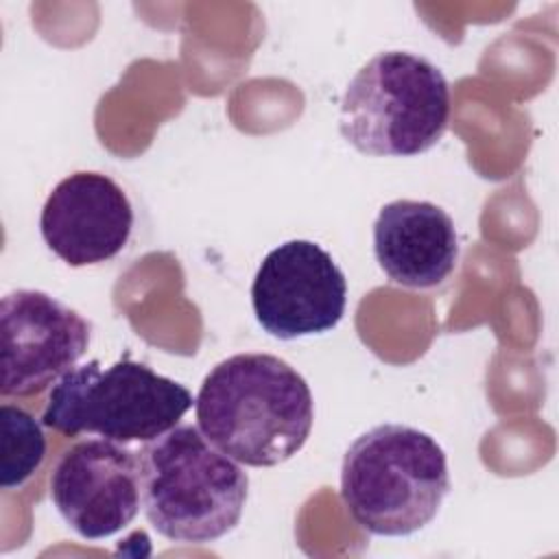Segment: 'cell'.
I'll use <instances>...</instances> for the list:
<instances>
[{
    "instance_id": "9",
    "label": "cell",
    "mask_w": 559,
    "mask_h": 559,
    "mask_svg": "<svg viewBox=\"0 0 559 559\" xmlns=\"http://www.w3.org/2000/svg\"><path fill=\"white\" fill-rule=\"evenodd\" d=\"M127 192L103 173L79 170L48 194L39 231L48 249L70 266H90L116 258L133 229Z\"/></svg>"
},
{
    "instance_id": "1",
    "label": "cell",
    "mask_w": 559,
    "mask_h": 559,
    "mask_svg": "<svg viewBox=\"0 0 559 559\" xmlns=\"http://www.w3.org/2000/svg\"><path fill=\"white\" fill-rule=\"evenodd\" d=\"M197 426L249 467H275L310 437L314 402L304 376L273 354H234L201 382Z\"/></svg>"
},
{
    "instance_id": "10",
    "label": "cell",
    "mask_w": 559,
    "mask_h": 559,
    "mask_svg": "<svg viewBox=\"0 0 559 559\" xmlns=\"http://www.w3.org/2000/svg\"><path fill=\"white\" fill-rule=\"evenodd\" d=\"M373 253L393 284L435 288L454 273L459 262L454 221L430 201H391L373 223Z\"/></svg>"
},
{
    "instance_id": "8",
    "label": "cell",
    "mask_w": 559,
    "mask_h": 559,
    "mask_svg": "<svg viewBox=\"0 0 559 559\" xmlns=\"http://www.w3.org/2000/svg\"><path fill=\"white\" fill-rule=\"evenodd\" d=\"M50 498L83 539H105L129 526L142 504L138 452L109 439H85L61 454Z\"/></svg>"
},
{
    "instance_id": "7",
    "label": "cell",
    "mask_w": 559,
    "mask_h": 559,
    "mask_svg": "<svg viewBox=\"0 0 559 559\" xmlns=\"http://www.w3.org/2000/svg\"><path fill=\"white\" fill-rule=\"evenodd\" d=\"M251 304L258 323L275 338L323 334L345 314L347 280L323 247L312 240H288L260 262Z\"/></svg>"
},
{
    "instance_id": "11",
    "label": "cell",
    "mask_w": 559,
    "mask_h": 559,
    "mask_svg": "<svg viewBox=\"0 0 559 559\" xmlns=\"http://www.w3.org/2000/svg\"><path fill=\"white\" fill-rule=\"evenodd\" d=\"M0 485L2 489L22 487L46 456V437L41 424L24 408L13 404L0 406Z\"/></svg>"
},
{
    "instance_id": "2",
    "label": "cell",
    "mask_w": 559,
    "mask_h": 559,
    "mask_svg": "<svg viewBox=\"0 0 559 559\" xmlns=\"http://www.w3.org/2000/svg\"><path fill=\"white\" fill-rule=\"evenodd\" d=\"M138 461L144 515L166 539L210 544L240 522L249 476L199 426L177 424L146 441Z\"/></svg>"
},
{
    "instance_id": "3",
    "label": "cell",
    "mask_w": 559,
    "mask_h": 559,
    "mask_svg": "<svg viewBox=\"0 0 559 559\" xmlns=\"http://www.w3.org/2000/svg\"><path fill=\"white\" fill-rule=\"evenodd\" d=\"M448 491L445 452L419 428L380 424L362 432L343 456V504L371 535L404 537L424 528Z\"/></svg>"
},
{
    "instance_id": "6",
    "label": "cell",
    "mask_w": 559,
    "mask_h": 559,
    "mask_svg": "<svg viewBox=\"0 0 559 559\" xmlns=\"http://www.w3.org/2000/svg\"><path fill=\"white\" fill-rule=\"evenodd\" d=\"M92 323L44 290L17 288L0 304V393L33 395L85 356Z\"/></svg>"
},
{
    "instance_id": "5",
    "label": "cell",
    "mask_w": 559,
    "mask_h": 559,
    "mask_svg": "<svg viewBox=\"0 0 559 559\" xmlns=\"http://www.w3.org/2000/svg\"><path fill=\"white\" fill-rule=\"evenodd\" d=\"M192 393L124 354L109 367L90 360L52 384L41 424L68 435H98L116 443L153 441L179 424Z\"/></svg>"
},
{
    "instance_id": "4",
    "label": "cell",
    "mask_w": 559,
    "mask_h": 559,
    "mask_svg": "<svg viewBox=\"0 0 559 559\" xmlns=\"http://www.w3.org/2000/svg\"><path fill=\"white\" fill-rule=\"evenodd\" d=\"M450 122V85L421 55L384 50L349 81L341 135L371 157H413L432 148Z\"/></svg>"
}]
</instances>
